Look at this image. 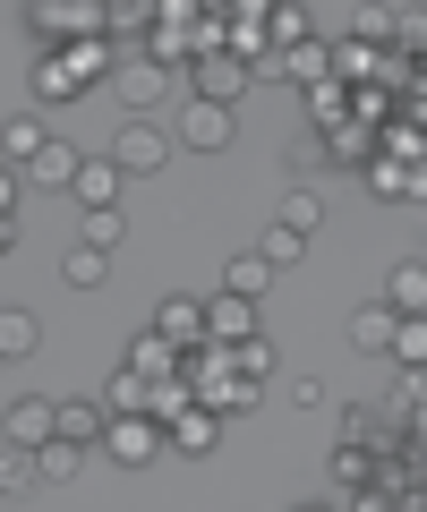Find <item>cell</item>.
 <instances>
[{
	"mask_svg": "<svg viewBox=\"0 0 427 512\" xmlns=\"http://www.w3.org/2000/svg\"><path fill=\"white\" fill-rule=\"evenodd\" d=\"M18 26L43 43V52H69V43H94V35H103V0H26Z\"/></svg>",
	"mask_w": 427,
	"mask_h": 512,
	"instance_id": "cell-1",
	"label": "cell"
},
{
	"mask_svg": "<svg viewBox=\"0 0 427 512\" xmlns=\"http://www.w3.org/2000/svg\"><path fill=\"white\" fill-rule=\"evenodd\" d=\"M231 137H240V111H223V103H197V94H180V120H171V146H180V154H223Z\"/></svg>",
	"mask_w": 427,
	"mask_h": 512,
	"instance_id": "cell-2",
	"label": "cell"
},
{
	"mask_svg": "<svg viewBox=\"0 0 427 512\" xmlns=\"http://www.w3.org/2000/svg\"><path fill=\"white\" fill-rule=\"evenodd\" d=\"M171 154H180V146H171V128H163V120H120V137H112V163L129 171V180H154Z\"/></svg>",
	"mask_w": 427,
	"mask_h": 512,
	"instance_id": "cell-3",
	"label": "cell"
},
{
	"mask_svg": "<svg viewBox=\"0 0 427 512\" xmlns=\"http://www.w3.org/2000/svg\"><path fill=\"white\" fill-rule=\"evenodd\" d=\"M103 453H112L120 470H154V453H171V427L163 419H112L103 427Z\"/></svg>",
	"mask_w": 427,
	"mask_h": 512,
	"instance_id": "cell-4",
	"label": "cell"
},
{
	"mask_svg": "<svg viewBox=\"0 0 427 512\" xmlns=\"http://www.w3.org/2000/svg\"><path fill=\"white\" fill-rule=\"evenodd\" d=\"M257 86V77H248V60H231V52H205L197 69H188V94H197V103H240V94Z\"/></svg>",
	"mask_w": 427,
	"mask_h": 512,
	"instance_id": "cell-5",
	"label": "cell"
},
{
	"mask_svg": "<svg viewBox=\"0 0 427 512\" xmlns=\"http://www.w3.org/2000/svg\"><path fill=\"white\" fill-rule=\"evenodd\" d=\"M0 402H9V419H0V436L9 444H52L60 436V402H43V393H0Z\"/></svg>",
	"mask_w": 427,
	"mask_h": 512,
	"instance_id": "cell-6",
	"label": "cell"
},
{
	"mask_svg": "<svg viewBox=\"0 0 427 512\" xmlns=\"http://www.w3.org/2000/svg\"><path fill=\"white\" fill-rule=\"evenodd\" d=\"M154 333H163L171 350H205V299L197 291H171L163 308H154Z\"/></svg>",
	"mask_w": 427,
	"mask_h": 512,
	"instance_id": "cell-7",
	"label": "cell"
},
{
	"mask_svg": "<svg viewBox=\"0 0 427 512\" xmlns=\"http://www.w3.org/2000/svg\"><path fill=\"white\" fill-rule=\"evenodd\" d=\"M43 146H52V128H43V111H35V103L0 120V163H9V171H26V163L43 154Z\"/></svg>",
	"mask_w": 427,
	"mask_h": 512,
	"instance_id": "cell-8",
	"label": "cell"
},
{
	"mask_svg": "<svg viewBox=\"0 0 427 512\" xmlns=\"http://www.w3.org/2000/svg\"><path fill=\"white\" fill-rule=\"evenodd\" d=\"M205 342H223V350H240V342H257V299H205Z\"/></svg>",
	"mask_w": 427,
	"mask_h": 512,
	"instance_id": "cell-9",
	"label": "cell"
},
{
	"mask_svg": "<svg viewBox=\"0 0 427 512\" xmlns=\"http://www.w3.org/2000/svg\"><path fill=\"white\" fill-rule=\"evenodd\" d=\"M112 86H120V103H129V120H154V103L171 94V69H154V60H129Z\"/></svg>",
	"mask_w": 427,
	"mask_h": 512,
	"instance_id": "cell-10",
	"label": "cell"
},
{
	"mask_svg": "<svg viewBox=\"0 0 427 512\" xmlns=\"http://www.w3.org/2000/svg\"><path fill=\"white\" fill-rule=\"evenodd\" d=\"M77 171H86V154H77L69 137H52V146H43L35 163H26V188H60V197H69V188H77Z\"/></svg>",
	"mask_w": 427,
	"mask_h": 512,
	"instance_id": "cell-11",
	"label": "cell"
},
{
	"mask_svg": "<svg viewBox=\"0 0 427 512\" xmlns=\"http://www.w3.org/2000/svg\"><path fill=\"white\" fill-rule=\"evenodd\" d=\"M180 359H188V350H171L163 342V333H137V342H129V359H120V367H137V376H146V384H171V376H180Z\"/></svg>",
	"mask_w": 427,
	"mask_h": 512,
	"instance_id": "cell-12",
	"label": "cell"
},
{
	"mask_svg": "<svg viewBox=\"0 0 427 512\" xmlns=\"http://www.w3.org/2000/svg\"><path fill=\"white\" fill-rule=\"evenodd\" d=\"M385 308L393 316H427V256H402L385 274Z\"/></svg>",
	"mask_w": 427,
	"mask_h": 512,
	"instance_id": "cell-13",
	"label": "cell"
},
{
	"mask_svg": "<svg viewBox=\"0 0 427 512\" xmlns=\"http://www.w3.org/2000/svg\"><path fill=\"white\" fill-rule=\"evenodd\" d=\"M316 154H325V163H351V171H368V163H376V128L342 120V128H325V137H316Z\"/></svg>",
	"mask_w": 427,
	"mask_h": 512,
	"instance_id": "cell-14",
	"label": "cell"
},
{
	"mask_svg": "<svg viewBox=\"0 0 427 512\" xmlns=\"http://www.w3.org/2000/svg\"><path fill=\"white\" fill-rule=\"evenodd\" d=\"M94 402L112 410V419H146V410H154V384L137 376V367H120V376L103 384V393H94Z\"/></svg>",
	"mask_w": 427,
	"mask_h": 512,
	"instance_id": "cell-15",
	"label": "cell"
},
{
	"mask_svg": "<svg viewBox=\"0 0 427 512\" xmlns=\"http://www.w3.org/2000/svg\"><path fill=\"white\" fill-rule=\"evenodd\" d=\"M120 180H129V171H120L112 154H103V163H86V171H77V188H69V197L86 205V214H103V205H120Z\"/></svg>",
	"mask_w": 427,
	"mask_h": 512,
	"instance_id": "cell-16",
	"label": "cell"
},
{
	"mask_svg": "<svg viewBox=\"0 0 427 512\" xmlns=\"http://www.w3.org/2000/svg\"><path fill=\"white\" fill-rule=\"evenodd\" d=\"M214 444H223V419H214V410H188V419H171V453H188V461H205L214 453Z\"/></svg>",
	"mask_w": 427,
	"mask_h": 512,
	"instance_id": "cell-17",
	"label": "cell"
},
{
	"mask_svg": "<svg viewBox=\"0 0 427 512\" xmlns=\"http://www.w3.org/2000/svg\"><path fill=\"white\" fill-rule=\"evenodd\" d=\"M265 35H274V52H299V43H316V9H308V0H274Z\"/></svg>",
	"mask_w": 427,
	"mask_h": 512,
	"instance_id": "cell-18",
	"label": "cell"
},
{
	"mask_svg": "<svg viewBox=\"0 0 427 512\" xmlns=\"http://www.w3.org/2000/svg\"><path fill=\"white\" fill-rule=\"evenodd\" d=\"M103 427H112V410H103V402H60V436H69V444L103 453Z\"/></svg>",
	"mask_w": 427,
	"mask_h": 512,
	"instance_id": "cell-19",
	"label": "cell"
},
{
	"mask_svg": "<svg viewBox=\"0 0 427 512\" xmlns=\"http://www.w3.org/2000/svg\"><path fill=\"white\" fill-rule=\"evenodd\" d=\"M60 282H69V291H103V282H112V256H103V248H86V239H77V248L60 256Z\"/></svg>",
	"mask_w": 427,
	"mask_h": 512,
	"instance_id": "cell-20",
	"label": "cell"
},
{
	"mask_svg": "<svg viewBox=\"0 0 427 512\" xmlns=\"http://www.w3.org/2000/svg\"><path fill=\"white\" fill-rule=\"evenodd\" d=\"M52 103H77V77L60 52H35V111H52Z\"/></svg>",
	"mask_w": 427,
	"mask_h": 512,
	"instance_id": "cell-21",
	"label": "cell"
},
{
	"mask_svg": "<svg viewBox=\"0 0 427 512\" xmlns=\"http://www.w3.org/2000/svg\"><path fill=\"white\" fill-rule=\"evenodd\" d=\"M393 325H402V316H393L385 299H368V308H351V350H393Z\"/></svg>",
	"mask_w": 427,
	"mask_h": 512,
	"instance_id": "cell-22",
	"label": "cell"
},
{
	"mask_svg": "<svg viewBox=\"0 0 427 512\" xmlns=\"http://www.w3.org/2000/svg\"><path fill=\"white\" fill-rule=\"evenodd\" d=\"M35 350H43V325L26 308H0V367H9V359H35Z\"/></svg>",
	"mask_w": 427,
	"mask_h": 512,
	"instance_id": "cell-23",
	"label": "cell"
},
{
	"mask_svg": "<svg viewBox=\"0 0 427 512\" xmlns=\"http://www.w3.org/2000/svg\"><path fill=\"white\" fill-rule=\"evenodd\" d=\"M60 60H69L77 94H86V86H103V77H120V69H112V43H103V35H94V43H69V52H60Z\"/></svg>",
	"mask_w": 427,
	"mask_h": 512,
	"instance_id": "cell-24",
	"label": "cell"
},
{
	"mask_svg": "<svg viewBox=\"0 0 427 512\" xmlns=\"http://www.w3.org/2000/svg\"><path fill=\"white\" fill-rule=\"evenodd\" d=\"M265 282H274V265H265L257 248H240V256L223 265V291H231V299H265Z\"/></svg>",
	"mask_w": 427,
	"mask_h": 512,
	"instance_id": "cell-25",
	"label": "cell"
},
{
	"mask_svg": "<svg viewBox=\"0 0 427 512\" xmlns=\"http://www.w3.org/2000/svg\"><path fill=\"white\" fill-rule=\"evenodd\" d=\"M35 470H43V487H69V478L86 470V444H69V436H52V444H43V453H35Z\"/></svg>",
	"mask_w": 427,
	"mask_h": 512,
	"instance_id": "cell-26",
	"label": "cell"
},
{
	"mask_svg": "<svg viewBox=\"0 0 427 512\" xmlns=\"http://www.w3.org/2000/svg\"><path fill=\"white\" fill-rule=\"evenodd\" d=\"M103 35H154V0H103Z\"/></svg>",
	"mask_w": 427,
	"mask_h": 512,
	"instance_id": "cell-27",
	"label": "cell"
},
{
	"mask_svg": "<svg viewBox=\"0 0 427 512\" xmlns=\"http://www.w3.org/2000/svg\"><path fill=\"white\" fill-rule=\"evenodd\" d=\"M35 444H9V436H0V495H26V487H35Z\"/></svg>",
	"mask_w": 427,
	"mask_h": 512,
	"instance_id": "cell-28",
	"label": "cell"
},
{
	"mask_svg": "<svg viewBox=\"0 0 427 512\" xmlns=\"http://www.w3.org/2000/svg\"><path fill=\"white\" fill-rule=\"evenodd\" d=\"M308 120H316V128H342V120H351V86H342V77L308 86Z\"/></svg>",
	"mask_w": 427,
	"mask_h": 512,
	"instance_id": "cell-29",
	"label": "cell"
},
{
	"mask_svg": "<svg viewBox=\"0 0 427 512\" xmlns=\"http://www.w3.org/2000/svg\"><path fill=\"white\" fill-rule=\"evenodd\" d=\"M282 231L316 239V231H325V197H316V188H291V197H282Z\"/></svg>",
	"mask_w": 427,
	"mask_h": 512,
	"instance_id": "cell-30",
	"label": "cell"
},
{
	"mask_svg": "<svg viewBox=\"0 0 427 512\" xmlns=\"http://www.w3.org/2000/svg\"><path fill=\"white\" fill-rule=\"evenodd\" d=\"M393 359H402L410 376H427V316H402V325H393Z\"/></svg>",
	"mask_w": 427,
	"mask_h": 512,
	"instance_id": "cell-31",
	"label": "cell"
},
{
	"mask_svg": "<svg viewBox=\"0 0 427 512\" xmlns=\"http://www.w3.org/2000/svg\"><path fill=\"white\" fill-rule=\"evenodd\" d=\"M291 60V86H325V77H334V52H325V43H299V52H282Z\"/></svg>",
	"mask_w": 427,
	"mask_h": 512,
	"instance_id": "cell-32",
	"label": "cell"
},
{
	"mask_svg": "<svg viewBox=\"0 0 427 512\" xmlns=\"http://www.w3.org/2000/svg\"><path fill=\"white\" fill-rule=\"evenodd\" d=\"M77 239H86V248H103V256H112L120 239H129V214H120V205H103V214H86V231H77Z\"/></svg>",
	"mask_w": 427,
	"mask_h": 512,
	"instance_id": "cell-33",
	"label": "cell"
},
{
	"mask_svg": "<svg viewBox=\"0 0 427 512\" xmlns=\"http://www.w3.org/2000/svg\"><path fill=\"white\" fill-rule=\"evenodd\" d=\"M376 470H385V461H376L368 444H342V453H334V487H368Z\"/></svg>",
	"mask_w": 427,
	"mask_h": 512,
	"instance_id": "cell-34",
	"label": "cell"
},
{
	"mask_svg": "<svg viewBox=\"0 0 427 512\" xmlns=\"http://www.w3.org/2000/svg\"><path fill=\"white\" fill-rule=\"evenodd\" d=\"M257 256H265V265L282 274V265H299V256H308V239H299V231H282V222H274V231L257 239Z\"/></svg>",
	"mask_w": 427,
	"mask_h": 512,
	"instance_id": "cell-35",
	"label": "cell"
},
{
	"mask_svg": "<svg viewBox=\"0 0 427 512\" xmlns=\"http://www.w3.org/2000/svg\"><path fill=\"white\" fill-rule=\"evenodd\" d=\"M359 180H368V197H402V188H410V163H385V154H376Z\"/></svg>",
	"mask_w": 427,
	"mask_h": 512,
	"instance_id": "cell-36",
	"label": "cell"
},
{
	"mask_svg": "<svg viewBox=\"0 0 427 512\" xmlns=\"http://www.w3.org/2000/svg\"><path fill=\"white\" fill-rule=\"evenodd\" d=\"M393 52H427V9H393Z\"/></svg>",
	"mask_w": 427,
	"mask_h": 512,
	"instance_id": "cell-37",
	"label": "cell"
},
{
	"mask_svg": "<svg viewBox=\"0 0 427 512\" xmlns=\"http://www.w3.org/2000/svg\"><path fill=\"white\" fill-rule=\"evenodd\" d=\"M231 367H240V376H274V342H265V333H257V342H240V350H231Z\"/></svg>",
	"mask_w": 427,
	"mask_h": 512,
	"instance_id": "cell-38",
	"label": "cell"
},
{
	"mask_svg": "<svg viewBox=\"0 0 427 512\" xmlns=\"http://www.w3.org/2000/svg\"><path fill=\"white\" fill-rule=\"evenodd\" d=\"M351 43H368V52H376V43H393V9H359V18H351Z\"/></svg>",
	"mask_w": 427,
	"mask_h": 512,
	"instance_id": "cell-39",
	"label": "cell"
},
{
	"mask_svg": "<svg viewBox=\"0 0 427 512\" xmlns=\"http://www.w3.org/2000/svg\"><path fill=\"white\" fill-rule=\"evenodd\" d=\"M18 197H26V171L0 163V222H18Z\"/></svg>",
	"mask_w": 427,
	"mask_h": 512,
	"instance_id": "cell-40",
	"label": "cell"
},
{
	"mask_svg": "<svg viewBox=\"0 0 427 512\" xmlns=\"http://www.w3.org/2000/svg\"><path fill=\"white\" fill-rule=\"evenodd\" d=\"M342 512H402V504H393V487H359Z\"/></svg>",
	"mask_w": 427,
	"mask_h": 512,
	"instance_id": "cell-41",
	"label": "cell"
},
{
	"mask_svg": "<svg viewBox=\"0 0 427 512\" xmlns=\"http://www.w3.org/2000/svg\"><path fill=\"white\" fill-rule=\"evenodd\" d=\"M402 197H410V205H427V163L410 171V188H402Z\"/></svg>",
	"mask_w": 427,
	"mask_h": 512,
	"instance_id": "cell-42",
	"label": "cell"
},
{
	"mask_svg": "<svg viewBox=\"0 0 427 512\" xmlns=\"http://www.w3.org/2000/svg\"><path fill=\"white\" fill-rule=\"evenodd\" d=\"M9 239H18V222H0V256H9Z\"/></svg>",
	"mask_w": 427,
	"mask_h": 512,
	"instance_id": "cell-43",
	"label": "cell"
},
{
	"mask_svg": "<svg viewBox=\"0 0 427 512\" xmlns=\"http://www.w3.org/2000/svg\"><path fill=\"white\" fill-rule=\"evenodd\" d=\"M291 512H342V504H291Z\"/></svg>",
	"mask_w": 427,
	"mask_h": 512,
	"instance_id": "cell-44",
	"label": "cell"
},
{
	"mask_svg": "<svg viewBox=\"0 0 427 512\" xmlns=\"http://www.w3.org/2000/svg\"><path fill=\"white\" fill-rule=\"evenodd\" d=\"M0 419H9V402H0Z\"/></svg>",
	"mask_w": 427,
	"mask_h": 512,
	"instance_id": "cell-45",
	"label": "cell"
},
{
	"mask_svg": "<svg viewBox=\"0 0 427 512\" xmlns=\"http://www.w3.org/2000/svg\"><path fill=\"white\" fill-rule=\"evenodd\" d=\"M0 504H9V495H0Z\"/></svg>",
	"mask_w": 427,
	"mask_h": 512,
	"instance_id": "cell-46",
	"label": "cell"
}]
</instances>
